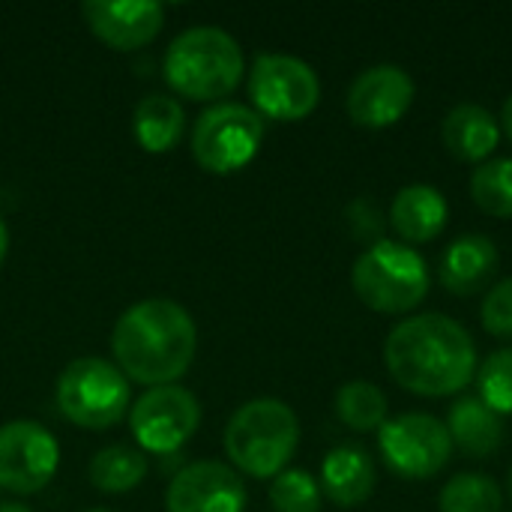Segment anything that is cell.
<instances>
[{
    "instance_id": "cell-11",
    "label": "cell",
    "mask_w": 512,
    "mask_h": 512,
    "mask_svg": "<svg viewBox=\"0 0 512 512\" xmlns=\"http://www.w3.org/2000/svg\"><path fill=\"white\" fill-rule=\"evenodd\" d=\"M57 462L60 447L45 426L33 420H12L0 426V489L12 495H33L51 483Z\"/></svg>"
},
{
    "instance_id": "cell-30",
    "label": "cell",
    "mask_w": 512,
    "mask_h": 512,
    "mask_svg": "<svg viewBox=\"0 0 512 512\" xmlns=\"http://www.w3.org/2000/svg\"><path fill=\"white\" fill-rule=\"evenodd\" d=\"M6 249H9V231H6V222L0 219V264L6 258Z\"/></svg>"
},
{
    "instance_id": "cell-18",
    "label": "cell",
    "mask_w": 512,
    "mask_h": 512,
    "mask_svg": "<svg viewBox=\"0 0 512 512\" xmlns=\"http://www.w3.org/2000/svg\"><path fill=\"white\" fill-rule=\"evenodd\" d=\"M441 138L447 150L462 162H486L498 147L501 126L495 114L477 102H459L447 111L441 123Z\"/></svg>"
},
{
    "instance_id": "cell-23",
    "label": "cell",
    "mask_w": 512,
    "mask_h": 512,
    "mask_svg": "<svg viewBox=\"0 0 512 512\" xmlns=\"http://www.w3.org/2000/svg\"><path fill=\"white\" fill-rule=\"evenodd\" d=\"M441 512H501L504 492L489 474H456L438 495Z\"/></svg>"
},
{
    "instance_id": "cell-10",
    "label": "cell",
    "mask_w": 512,
    "mask_h": 512,
    "mask_svg": "<svg viewBox=\"0 0 512 512\" xmlns=\"http://www.w3.org/2000/svg\"><path fill=\"white\" fill-rule=\"evenodd\" d=\"M198 423V399L177 384L144 390L129 414L132 435L147 453H177L195 435Z\"/></svg>"
},
{
    "instance_id": "cell-20",
    "label": "cell",
    "mask_w": 512,
    "mask_h": 512,
    "mask_svg": "<svg viewBox=\"0 0 512 512\" xmlns=\"http://www.w3.org/2000/svg\"><path fill=\"white\" fill-rule=\"evenodd\" d=\"M135 138L150 153H165L180 144L186 132V111L168 93H147L132 114Z\"/></svg>"
},
{
    "instance_id": "cell-31",
    "label": "cell",
    "mask_w": 512,
    "mask_h": 512,
    "mask_svg": "<svg viewBox=\"0 0 512 512\" xmlns=\"http://www.w3.org/2000/svg\"><path fill=\"white\" fill-rule=\"evenodd\" d=\"M0 512H30L24 504L18 501H0Z\"/></svg>"
},
{
    "instance_id": "cell-1",
    "label": "cell",
    "mask_w": 512,
    "mask_h": 512,
    "mask_svg": "<svg viewBox=\"0 0 512 512\" xmlns=\"http://www.w3.org/2000/svg\"><path fill=\"white\" fill-rule=\"evenodd\" d=\"M384 360L396 384L435 399L471 384L477 372V345L456 318L420 312L402 318L387 333Z\"/></svg>"
},
{
    "instance_id": "cell-19",
    "label": "cell",
    "mask_w": 512,
    "mask_h": 512,
    "mask_svg": "<svg viewBox=\"0 0 512 512\" xmlns=\"http://www.w3.org/2000/svg\"><path fill=\"white\" fill-rule=\"evenodd\" d=\"M447 432L459 450L474 459H486L504 444V417L480 396H462L450 405Z\"/></svg>"
},
{
    "instance_id": "cell-14",
    "label": "cell",
    "mask_w": 512,
    "mask_h": 512,
    "mask_svg": "<svg viewBox=\"0 0 512 512\" xmlns=\"http://www.w3.org/2000/svg\"><path fill=\"white\" fill-rule=\"evenodd\" d=\"M81 12L90 33L117 51L153 42L165 24V9L156 0H84Z\"/></svg>"
},
{
    "instance_id": "cell-17",
    "label": "cell",
    "mask_w": 512,
    "mask_h": 512,
    "mask_svg": "<svg viewBox=\"0 0 512 512\" xmlns=\"http://www.w3.org/2000/svg\"><path fill=\"white\" fill-rule=\"evenodd\" d=\"M375 462L366 447L342 444L324 456L321 489L339 507H360L375 492Z\"/></svg>"
},
{
    "instance_id": "cell-29",
    "label": "cell",
    "mask_w": 512,
    "mask_h": 512,
    "mask_svg": "<svg viewBox=\"0 0 512 512\" xmlns=\"http://www.w3.org/2000/svg\"><path fill=\"white\" fill-rule=\"evenodd\" d=\"M501 123H504L507 135H510V138H512V93H510V96H507L504 108H501Z\"/></svg>"
},
{
    "instance_id": "cell-9",
    "label": "cell",
    "mask_w": 512,
    "mask_h": 512,
    "mask_svg": "<svg viewBox=\"0 0 512 512\" xmlns=\"http://www.w3.org/2000/svg\"><path fill=\"white\" fill-rule=\"evenodd\" d=\"M378 447L390 471L405 480H426L450 462L453 438L444 420L408 411L378 429Z\"/></svg>"
},
{
    "instance_id": "cell-16",
    "label": "cell",
    "mask_w": 512,
    "mask_h": 512,
    "mask_svg": "<svg viewBox=\"0 0 512 512\" xmlns=\"http://www.w3.org/2000/svg\"><path fill=\"white\" fill-rule=\"evenodd\" d=\"M450 204L444 192L432 183H408L396 192L390 204V222L396 234L411 243H429L447 228Z\"/></svg>"
},
{
    "instance_id": "cell-24",
    "label": "cell",
    "mask_w": 512,
    "mask_h": 512,
    "mask_svg": "<svg viewBox=\"0 0 512 512\" xmlns=\"http://www.w3.org/2000/svg\"><path fill=\"white\" fill-rule=\"evenodd\" d=\"M474 201L501 219H512V156L486 159L471 174Z\"/></svg>"
},
{
    "instance_id": "cell-8",
    "label": "cell",
    "mask_w": 512,
    "mask_h": 512,
    "mask_svg": "<svg viewBox=\"0 0 512 512\" xmlns=\"http://www.w3.org/2000/svg\"><path fill=\"white\" fill-rule=\"evenodd\" d=\"M249 96L261 117L300 120L321 99L318 72L294 54H258L249 72Z\"/></svg>"
},
{
    "instance_id": "cell-26",
    "label": "cell",
    "mask_w": 512,
    "mask_h": 512,
    "mask_svg": "<svg viewBox=\"0 0 512 512\" xmlns=\"http://www.w3.org/2000/svg\"><path fill=\"white\" fill-rule=\"evenodd\" d=\"M477 381H480V399L492 411H498L501 417L512 414V348L492 351L483 360Z\"/></svg>"
},
{
    "instance_id": "cell-22",
    "label": "cell",
    "mask_w": 512,
    "mask_h": 512,
    "mask_svg": "<svg viewBox=\"0 0 512 512\" xmlns=\"http://www.w3.org/2000/svg\"><path fill=\"white\" fill-rule=\"evenodd\" d=\"M387 396L372 381H348L336 393V414L354 432H372L387 423Z\"/></svg>"
},
{
    "instance_id": "cell-32",
    "label": "cell",
    "mask_w": 512,
    "mask_h": 512,
    "mask_svg": "<svg viewBox=\"0 0 512 512\" xmlns=\"http://www.w3.org/2000/svg\"><path fill=\"white\" fill-rule=\"evenodd\" d=\"M510 495H512V468H510Z\"/></svg>"
},
{
    "instance_id": "cell-5",
    "label": "cell",
    "mask_w": 512,
    "mask_h": 512,
    "mask_svg": "<svg viewBox=\"0 0 512 512\" xmlns=\"http://www.w3.org/2000/svg\"><path fill=\"white\" fill-rule=\"evenodd\" d=\"M354 291L366 306L384 315L411 312L429 294V264L426 258L402 243L381 237L378 243L366 246L363 255L351 267Z\"/></svg>"
},
{
    "instance_id": "cell-21",
    "label": "cell",
    "mask_w": 512,
    "mask_h": 512,
    "mask_svg": "<svg viewBox=\"0 0 512 512\" xmlns=\"http://www.w3.org/2000/svg\"><path fill=\"white\" fill-rule=\"evenodd\" d=\"M147 474V459L141 450L126 444H111L99 450L90 462V483L108 495H120L135 489Z\"/></svg>"
},
{
    "instance_id": "cell-4",
    "label": "cell",
    "mask_w": 512,
    "mask_h": 512,
    "mask_svg": "<svg viewBox=\"0 0 512 512\" xmlns=\"http://www.w3.org/2000/svg\"><path fill=\"white\" fill-rule=\"evenodd\" d=\"M300 444V420L282 399H252L225 426V453L249 477L270 480L285 471Z\"/></svg>"
},
{
    "instance_id": "cell-3",
    "label": "cell",
    "mask_w": 512,
    "mask_h": 512,
    "mask_svg": "<svg viewBox=\"0 0 512 512\" xmlns=\"http://www.w3.org/2000/svg\"><path fill=\"white\" fill-rule=\"evenodd\" d=\"M165 81L186 99L210 102L234 93L243 78L240 42L216 27L198 24L177 33L165 51Z\"/></svg>"
},
{
    "instance_id": "cell-12",
    "label": "cell",
    "mask_w": 512,
    "mask_h": 512,
    "mask_svg": "<svg viewBox=\"0 0 512 512\" xmlns=\"http://www.w3.org/2000/svg\"><path fill=\"white\" fill-rule=\"evenodd\" d=\"M414 78L399 63H375L363 69L345 96V108L354 123L366 129H384L396 123L414 102Z\"/></svg>"
},
{
    "instance_id": "cell-28",
    "label": "cell",
    "mask_w": 512,
    "mask_h": 512,
    "mask_svg": "<svg viewBox=\"0 0 512 512\" xmlns=\"http://www.w3.org/2000/svg\"><path fill=\"white\" fill-rule=\"evenodd\" d=\"M348 222H351V228H354V234H357L360 240H369V246L381 240L384 219H381V210H378L375 201H369V198L354 201V204L348 207Z\"/></svg>"
},
{
    "instance_id": "cell-6",
    "label": "cell",
    "mask_w": 512,
    "mask_h": 512,
    "mask_svg": "<svg viewBox=\"0 0 512 512\" xmlns=\"http://www.w3.org/2000/svg\"><path fill=\"white\" fill-rule=\"evenodd\" d=\"M57 408L81 429H111L129 408V378L102 357L72 360L57 378Z\"/></svg>"
},
{
    "instance_id": "cell-25",
    "label": "cell",
    "mask_w": 512,
    "mask_h": 512,
    "mask_svg": "<svg viewBox=\"0 0 512 512\" xmlns=\"http://www.w3.org/2000/svg\"><path fill=\"white\" fill-rule=\"evenodd\" d=\"M270 504L276 512H318L321 510V483L300 468L282 471L270 483Z\"/></svg>"
},
{
    "instance_id": "cell-15",
    "label": "cell",
    "mask_w": 512,
    "mask_h": 512,
    "mask_svg": "<svg viewBox=\"0 0 512 512\" xmlns=\"http://www.w3.org/2000/svg\"><path fill=\"white\" fill-rule=\"evenodd\" d=\"M501 267L498 243L489 234H459L441 255V282L459 297L489 288Z\"/></svg>"
},
{
    "instance_id": "cell-27",
    "label": "cell",
    "mask_w": 512,
    "mask_h": 512,
    "mask_svg": "<svg viewBox=\"0 0 512 512\" xmlns=\"http://www.w3.org/2000/svg\"><path fill=\"white\" fill-rule=\"evenodd\" d=\"M483 327L498 336V339H512V276L495 282L480 306Z\"/></svg>"
},
{
    "instance_id": "cell-7",
    "label": "cell",
    "mask_w": 512,
    "mask_h": 512,
    "mask_svg": "<svg viewBox=\"0 0 512 512\" xmlns=\"http://www.w3.org/2000/svg\"><path fill=\"white\" fill-rule=\"evenodd\" d=\"M264 138V117L240 102H216L192 126V156L210 174H231L252 162Z\"/></svg>"
},
{
    "instance_id": "cell-2",
    "label": "cell",
    "mask_w": 512,
    "mask_h": 512,
    "mask_svg": "<svg viewBox=\"0 0 512 512\" xmlns=\"http://www.w3.org/2000/svg\"><path fill=\"white\" fill-rule=\"evenodd\" d=\"M198 330L192 315L174 300H141L129 306L111 333L117 369L150 387H165L183 378L195 360Z\"/></svg>"
},
{
    "instance_id": "cell-13",
    "label": "cell",
    "mask_w": 512,
    "mask_h": 512,
    "mask_svg": "<svg viewBox=\"0 0 512 512\" xmlns=\"http://www.w3.org/2000/svg\"><path fill=\"white\" fill-rule=\"evenodd\" d=\"M246 489L234 468L222 462L186 465L165 492L168 512H243Z\"/></svg>"
},
{
    "instance_id": "cell-33",
    "label": "cell",
    "mask_w": 512,
    "mask_h": 512,
    "mask_svg": "<svg viewBox=\"0 0 512 512\" xmlns=\"http://www.w3.org/2000/svg\"><path fill=\"white\" fill-rule=\"evenodd\" d=\"M90 512H108V510H90Z\"/></svg>"
}]
</instances>
